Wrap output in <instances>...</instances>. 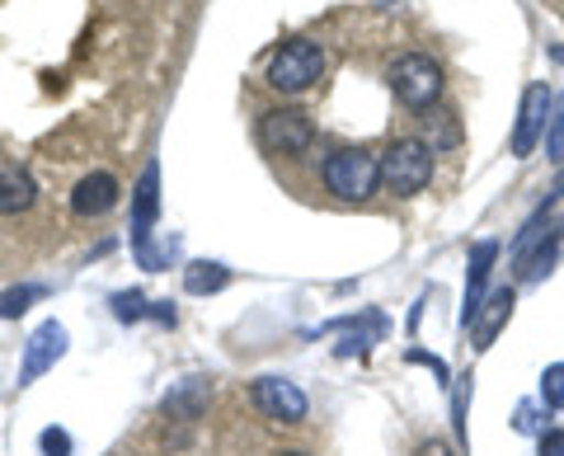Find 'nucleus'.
Returning a JSON list of instances; mask_svg holds the SVG:
<instances>
[{"label": "nucleus", "mask_w": 564, "mask_h": 456, "mask_svg": "<svg viewBox=\"0 0 564 456\" xmlns=\"http://www.w3.org/2000/svg\"><path fill=\"white\" fill-rule=\"evenodd\" d=\"M226 283H231V269L217 264V259H193V264L184 269V292L188 296H212Z\"/></svg>", "instance_id": "17"}, {"label": "nucleus", "mask_w": 564, "mask_h": 456, "mask_svg": "<svg viewBox=\"0 0 564 456\" xmlns=\"http://www.w3.org/2000/svg\"><path fill=\"white\" fill-rule=\"evenodd\" d=\"M207 400H212V381H207V377H184V381L165 395V414H170V419H184V424H193V419L207 410Z\"/></svg>", "instance_id": "15"}, {"label": "nucleus", "mask_w": 564, "mask_h": 456, "mask_svg": "<svg viewBox=\"0 0 564 456\" xmlns=\"http://www.w3.org/2000/svg\"><path fill=\"white\" fill-rule=\"evenodd\" d=\"M513 428L527 433V437H541V433H545V419H541V405H536V400H522V405L513 410Z\"/></svg>", "instance_id": "20"}, {"label": "nucleus", "mask_w": 564, "mask_h": 456, "mask_svg": "<svg viewBox=\"0 0 564 456\" xmlns=\"http://www.w3.org/2000/svg\"><path fill=\"white\" fill-rule=\"evenodd\" d=\"M419 456H452V447H447V443H437V437H433V443H423V447H419Z\"/></svg>", "instance_id": "25"}, {"label": "nucleus", "mask_w": 564, "mask_h": 456, "mask_svg": "<svg viewBox=\"0 0 564 456\" xmlns=\"http://www.w3.org/2000/svg\"><path fill=\"white\" fill-rule=\"evenodd\" d=\"M545 155H551V161H564V99L555 104V118L545 122Z\"/></svg>", "instance_id": "21"}, {"label": "nucleus", "mask_w": 564, "mask_h": 456, "mask_svg": "<svg viewBox=\"0 0 564 456\" xmlns=\"http://www.w3.org/2000/svg\"><path fill=\"white\" fill-rule=\"evenodd\" d=\"M66 348H70V335H66V325L62 321H43L33 335L24 339V362H20V386L29 381H39L43 372H52L62 358H66Z\"/></svg>", "instance_id": "9"}, {"label": "nucleus", "mask_w": 564, "mask_h": 456, "mask_svg": "<svg viewBox=\"0 0 564 456\" xmlns=\"http://www.w3.org/2000/svg\"><path fill=\"white\" fill-rule=\"evenodd\" d=\"M410 362H419V367H433V377L443 381V386H452V372H447V362H443V358H433V354H419V348H410Z\"/></svg>", "instance_id": "23"}, {"label": "nucleus", "mask_w": 564, "mask_h": 456, "mask_svg": "<svg viewBox=\"0 0 564 456\" xmlns=\"http://www.w3.org/2000/svg\"><path fill=\"white\" fill-rule=\"evenodd\" d=\"M551 109H555V95L545 80H532L522 90V104H518V122H513V155L527 161L536 151V142L545 137V122H551Z\"/></svg>", "instance_id": "8"}, {"label": "nucleus", "mask_w": 564, "mask_h": 456, "mask_svg": "<svg viewBox=\"0 0 564 456\" xmlns=\"http://www.w3.org/2000/svg\"><path fill=\"white\" fill-rule=\"evenodd\" d=\"M560 250H564V226L555 221V226H551V236H541L532 250H522V254H518V283H541V278L555 269Z\"/></svg>", "instance_id": "13"}, {"label": "nucleus", "mask_w": 564, "mask_h": 456, "mask_svg": "<svg viewBox=\"0 0 564 456\" xmlns=\"http://www.w3.org/2000/svg\"><path fill=\"white\" fill-rule=\"evenodd\" d=\"M250 400H254V410L263 419H273V424H302L306 410H311L306 391L296 381H288V377H259L250 386Z\"/></svg>", "instance_id": "7"}, {"label": "nucleus", "mask_w": 564, "mask_h": 456, "mask_svg": "<svg viewBox=\"0 0 564 456\" xmlns=\"http://www.w3.org/2000/svg\"><path fill=\"white\" fill-rule=\"evenodd\" d=\"M555 62H560V66H564V43H560V47H555Z\"/></svg>", "instance_id": "26"}, {"label": "nucleus", "mask_w": 564, "mask_h": 456, "mask_svg": "<svg viewBox=\"0 0 564 456\" xmlns=\"http://www.w3.org/2000/svg\"><path fill=\"white\" fill-rule=\"evenodd\" d=\"M33 203H39V184H33V174L20 170V165L0 170V217H20V213H29Z\"/></svg>", "instance_id": "14"}, {"label": "nucleus", "mask_w": 564, "mask_h": 456, "mask_svg": "<svg viewBox=\"0 0 564 456\" xmlns=\"http://www.w3.org/2000/svg\"><path fill=\"white\" fill-rule=\"evenodd\" d=\"M391 90L395 99L404 104V109H414V113H429L437 109V99H443V66H437L429 52H404V57L391 66Z\"/></svg>", "instance_id": "3"}, {"label": "nucleus", "mask_w": 564, "mask_h": 456, "mask_svg": "<svg viewBox=\"0 0 564 456\" xmlns=\"http://www.w3.org/2000/svg\"><path fill=\"white\" fill-rule=\"evenodd\" d=\"M155 217H161V165H147L141 170V180L132 188V254H137V264L141 269H151V273H161L170 264V254H161L151 245L155 236Z\"/></svg>", "instance_id": "2"}, {"label": "nucleus", "mask_w": 564, "mask_h": 456, "mask_svg": "<svg viewBox=\"0 0 564 456\" xmlns=\"http://www.w3.org/2000/svg\"><path fill=\"white\" fill-rule=\"evenodd\" d=\"M325 188L344 203H367L381 188V165L372 151L362 146H339L325 161Z\"/></svg>", "instance_id": "4"}, {"label": "nucleus", "mask_w": 564, "mask_h": 456, "mask_svg": "<svg viewBox=\"0 0 564 456\" xmlns=\"http://www.w3.org/2000/svg\"><path fill=\"white\" fill-rule=\"evenodd\" d=\"M39 447H43V456H70V447H76V443H70L66 428H43L39 433Z\"/></svg>", "instance_id": "22"}, {"label": "nucleus", "mask_w": 564, "mask_h": 456, "mask_svg": "<svg viewBox=\"0 0 564 456\" xmlns=\"http://www.w3.org/2000/svg\"><path fill=\"white\" fill-rule=\"evenodd\" d=\"M47 287L39 283H20V287H6L0 292V321H20V315L33 306V302H43Z\"/></svg>", "instance_id": "18"}, {"label": "nucleus", "mask_w": 564, "mask_h": 456, "mask_svg": "<svg viewBox=\"0 0 564 456\" xmlns=\"http://www.w3.org/2000/svg\"><path fill=\"white\" fill-rule=\"evenodd\" d=\"M377 165H381V188L395 193V198H414V193L433 184V146L419 142V137L391 142L377 155Z\"/></svg>", "instance_id": "1"}, {"label": "nucleus", "mask_w": 564, "mask_h": 456, "mask_svg": "<svg viewBox=\"0 0 564 456\" xmlns=\"http://www.w3.org/2000/svg\"><path fill=\"white\" fill-rule=\"evenodd\" d=\"M494 259H499V240H475L470 254H466V306H462V325L475 321V311L489 296V273H494Z\"/></svg>", "instance_id": "12"}, {"label": "nucleus", "mask_w": 564, "mask_h": 456, "mask_svg": "<svg viewBox=\"0 0 564 456\" xmlns=\"http://www.w3.org/2000/svg\"><path fill=\"white\" fill-rule=\"evenodd\" d=\"M513 306H518V292L513 287H494L480 311H475V321L466 325L470 339H475V354H485V348H494V339H499V329L513 321Z\"/></svg>", "instance_id": "11"}, {"label": "nucleus", "mask_w": 564, "mask_h": 456, "mask_svg": "<svg viewBox=\"0 0 564 456\" xmlns=\"http://www.w3.org/2000/svg\"><path fill=\"white\" fill-rule=\"evenodd\" d=\"M321 76H325V47L311 43V39L282 43L269 62V85L278 95H306Z\"/></svg>", "instance_id": "5"}, {"label": "nucleus", "mask_w": 564, "mask_h": 456, "mask_svg": "<svg viewBox=\"0 0 564 456\" xmlns=\"http://www.w3.org/2000/svg\"><path fill=\"white\" fill-rule=\"evenodd\" d=\"M282 456H306V452H282Z\"/></svg>", "instance_id": "27"}, {"label": "nucleus", "mask_w": 564, "mask_h": 456, "mask_svg": "<svg viewBox=\"0 0 564 456\" xmlns=\"http://www.w3.org/2000/svg\"><path fill=\"white\" fill-rule=\"evenodd\" d=\"M536 452H541V456H564V428H545V433L536 437Z\"/></svg>", "instance_id": "24"}, {"label": "nucleus", "mask_w": 564, "mask_h": 456, "mask_svg": "<svg viewBox=\"0 0 564 456\" xmlns=\"http://www.w3.org/2000/svg\"><path fill=\"white\" fill-rule=\"evenodd\" d=\"M113 315L122 325L132 321H161V325H174V306L165 302H147L141 292H113Z\"/></svg>", "instance_id": "16"}, {"label": "nucleus", "mask_w": 564, "mask_h": 456, "mask_svg": "<svg viewBox=\"0 0 564 456\" xmlns=\"http://www.w3.org/2000/svg\"><path fill=\"white\" fill-rule=\"evenodd\" d=\"M541 405L545 410H564V362H551L541 372Z\"/></svg>", "instance_id": "19"}, {"label": "nucleus", "mask_w": 564, "mask_h": 456, "mask_svg": "<svg viewBox=\"0 0 564 456\" xmlns=\"http://www.w3.org/2000/svg\"><path fill=\"white\" fill-rule=\"evenodd\" d=\"M254 137H259V146L269 155H306L311 142H315V122H311L306 109L282 104V109H263L259 113Z\"/></svg>", "instance_id": "6"}, {"label": "nucleus", "mask_w": 564, "mask_h": 456, "mask_svg": "<svg viewBox=\"0 0 564 456\" xmlns=\"http://www.w3.org/2000/svg\"><path fill=\"white\" fill-rule=\"evenodd\" d=\"M118 198H122L118 174L90 170V174H80V180H76V188H70V213L85 217V221H95V217H109L118 207Z\"/></svg>", "instance_id": "10"}]
</instances>
